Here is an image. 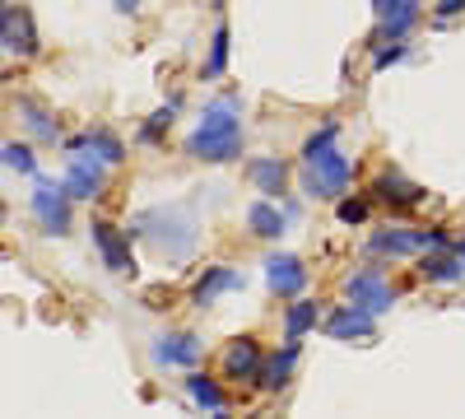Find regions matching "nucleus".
Masks as SVG:
<instances>
[{
  "label": "nucleus",
  "instance_id": "nucleus-1",
  "mask_svg": "<svg viewBox=\"0 0 465 419\" xmlns=\"http://www.w3.org/2000/svg\"><path fill=\"white\" fill-rule=\"evenodd\" d=\"M242 103L238 94H223L214 103H205L196 131L186 135V155L201 159V164H232L242 155Z\"/></svg>",
  "mask_w": 465,
  "mask_h": 419
},
{
  "label": "nucleus",
  "instance_id": "nucleus-2",
  "mask_svg": "<svg viewBox=\"0 0 465 419\" xmlns=\"http://www.w3.org/2000/svg\"><path fill=\"white\" fill-rule=\"evenodd\" d=\"M335 135H340V126L326 122L302 145V192L312 201H344V192L354 186V164L335 149Z\"/></svg>",
  "mask_w": 465,
  "mask_h": 419
},
{
  "label": "nucleus",
  "instance_id": "nucleus-3",
  "mask_svg": "<svg viewBox=\"0 0 465 419\" xmlns=\"http://www.w3.org/2000/svg\"><path fill=\"white\" fill-rule=\"evenodd\" d=\"M131 238H144L159 256L168 261H186L191 252H196V214H191L186 205H153V210H140L126 228Z\"/></svg>",
  "mask_w": 465,
  "mask_h": 419
},
{
  "label": "nucleus",
  "instance_id": "nucleus-4",
  "mask_svg": "<svg viewBox=\"0 0 465 419\" xmlns=\"http://www.w3.org/2000/svg\"><path fill=\"white\" fill-rule=\"evenodd\" d=\"M70 192H65V182H56V177H33V196H28V205H33V219H37V228H43L47 238H61L65 228H70Z\"/></svg>",
  "mask_w": 465,
  "mask_h": 419
},
{
  "label": "nucleus",
  "instance_id": "nucleus-5",
  "mask_svg": "<svg viewBox=\"0 0 465 419\" xmlns=\"http://www.w3.org/2000/svg\"><path fill=\"white\" fill-rule=\"evenodd\" d=\"M438 247H451V238L438 234V228H386V234L368 238L372 256H410V252H438Z\"/></svg>",
  "mask_w": 465,
  "mask_h": 419
},
{
  "label": "nucleus",
  "instance_id": "nucleus-6",
  "mask_svg": "<svg viewBox=\"0 0 465 419\" xmlns=\"http://www.w3.org/2000/svg\"><path fill=\"white\" fill-rule=\"evenodd\" d=\"M107 159H98V155H84V149H74V155L65 159V192L74 196V201H98L103 192H107Z\"/></svg>",
  "mask_w": 465,
  "mask_h": 419
},
{
  "label": "nucleus",
  "instance_id": "nucleus-7",
  "mask_svg": "<svg viewBox=\"0 0 465 419\" xmlns=\"http://www.w3.org/2000/svg\"><path fill=\"white\" fill-rule=\"evenodd\" d=\"M201 354H205V340L191 335V331H168L149 345V359L159 368H196Z\"/></svg>",
  "mask_w": 465,
  "mask_h": 419
},
{
  "label": "nucleus",
  "instance_id": "nucleus-8",
  "mask_svg": "<svg viewBox=\"0 0 465 419\" xmlns=\"http://www.w3.org/2000/svg\"><path fill=\"white\" fill-rule=\"evenodd\" d=\"M265 368V354L252 335H238V340H228V350L219 359V373L228 377V383H256Z\"/></svg>",
  "mask_w": 465,
  "mask_h": 419
},
{
  "label": "nucleus",
  "instance_id": "nucleus-9",
  "mask_svg": "<svg viewBox=\"0 0 465 419\" xmlns=\"http://www.w3.org/2000/svg\"><path fill=\"white\" fill-rule=\"evenodd\" d=\"M344 298L359 303V308H368V313H386V308L396 303V289L386 284L377 271H359V275L344 280Z\"/></svg>",
  "mask_w": 465,
  "mask_h": 419
},
{
  "label": "nucleus",
  "instance_id": "nucleus-10",
  "mask_svg": "<svg viewBox=\"0 0 465 419\" xmlns=\"http://www.w3.org/2000/svg\"><path fill=\"white\" fill-rule=\"evenodd\" d=\"M265 284L275 289L280 298H298L307 289V265L289 252H275V256H265Z\"/></svg>",
  "mask_w": 465,
  "mask_h": 419
},
{
  "label": "nucleus",
  "instance_id": "nucleus-11",
  "mask_svg": "<svg viewBox=\"0 0 465 419\" xmlns=\"http://www.w3.org/2000/svg\"><path fill=\"white\" fill-rule=\"evenodd\" d=\"M89 234H94V247H98V256H103L107 271H116V275L135 271V256H131V234H116L112 224H94Z\"/></svg>",
  "mask_w": 465,
  "mask_h": 419
},
{
  "label": "nucleus",
  "instance_id": "nucleus-12",
  "mask_svg": "<svg viewBox=\"0 0 465 419\" xmlns=\"http://www.w3.org/2000/svg\"><path fill=\"white\" fill-rule=\"evenodd\" d=\"M0 37H5V56H33V52H37L33 19H28V10H19V5L0 10Z\"/></svg>",
  "mask_w": 465,
  "mask_h": 419
},
{
  "label": "nucleus",
  "instance_id": "nucleus-13",
  "mask_svg": "<svg viewBox=\"0 0 465 419\" xmlns=\"http://www.w3.org/2000/svg\"><path fill=\"white\" fill-rule=\"evenodd\" d=\"M372 317H377V313L359 308V303H344V308H335V313L326 317V335H331V340H368V335L377 331Z\"/></svg>",
  "mask_w": 465,
  "mask_h": 419
},
{
  "label": "nucleus",
  "instance_id": "nucleus-14",
  "mask_svg": "<svg viewBox=\"0 0 465 419\" xmlns=\"http://www.w3.org/2000/svg\"><path fill=\"white\" fill-rule=\"evenodd\" d=\"M247 182L256 186L261 196L280 201V196L289 192V164H284V159H252V164H247Z\"/></svg>",
  "mask_w": 465,
  "mask_h": 419
},
{
  "label": "nucleus",
  "instance_id": "nucleus-15",
  "mask_svg": "<svg viewBox=\"0 0 465 419\" xmlns=\"http://www.w3.org/2000/svg\"><path fill=\"white\" fill-rule=\"evenodd\" d=\"M242 284H247L242 271H232V265H210V271L201 275V284L191 289V303H196V308H210L219 294H232V289H242Z\"/></svg>",
  "mask_w": 465,
  "mask_h": 419
},
{
  "label": "nucleus",
  "instance_id": "nucleus-16",
  "mask_svg": "<svg viewBox=\"0 0 465 419\" xmlns=\"http://www.w3.org/2000/svg\"><path fill=\"white\" fill-rule=\"evenodd\" d=\"M372 196L386 201V205L410 210V205H423V196H429V192H423V186H414V182H405V177L391 168V173H381V177L372 182Z\"/></svg>",
  "mask_w": 465,
  "mask_h": 419
},
{
  "label": "nucleus",
  "instance_id": "nucleus-17",
  "mask_svg": "<svg viewBox=\"0 0 465 419\" xmlns=\"http://www.w3.org/2000/svg\"><path fill=\"white\" fill-rule=\"evenodd\" d=\"M289 214H293V210H280L270 196H261L256 205H247V224H252L256 238H280V234H289Z\"/></svg>",
  "mask_w": 465,
  "mask_h": 419
},
{
  "label": "nucleus",
  "instance_id": "nucleus-18",
  "mask_svg": "<svg viewBox=\"0 0 465 419\" xmlns=\"http://www.w3.org/2000/svg\"><path fill=\"white\" fill-rule=\"evenodd\" d=\"M74 149H84V155H98V159H107L112 168L126 159V145L116 140L112 131H84V135H74V140H65V155H74Z\"/></svg>",
  "mask_w": 465,
  "mask_h": 419
},
{
  "label": "nucleus",
  "instance_id": "nucleus-19",
  "mask_svg": "<svg viewBox=\"0 0 465 419\" xmlns=\"http://www.w3.org/2000/svg\"><path fill=\"white\" fill-rule=\"evenodd\" d=\"M419 275L433 280V284H460V280H465V261H460L451 247H438L433 256L419 261Z\"/></svg>",
  "mask_w": 465,
  "mask_h": 419
},
{
  "label": "nucleus",
  "instance_id": "nucleus-20",
  "mask_svg": "<svg viewBox=\"0 0 465 419\" xmlns=\"http://www.w3.org/2000/svg\"><path fill=\"white\" fill-rule=\"evenodd\" d=\"M293 364H298V340H284V350L265 359V368H261V387H265V392H284Z\"/></svg>",
  "mask_w": 465,
  "mask_h": 419
},
{
  "label": "nucleus",
  "instance_id": "nucleus-21",
  "mask_svg": "<svg viewBox=\"0 0 465 419\" xmlns=\"http://www.w3.org/2000/svg\"><path fill=\"white\" fill-rule=\"evenodd\" d=\"M186 396L196 401L201 410H210V414H228V396H223V387L214 383V377H205V373H191V377H186Z\"/></svg>",
  "mask_w": 465,
  "mask_h": 419
},
{
  "label": "nucleus",
  "instance_id": "nucleus-22",
  "mask_svg": "<svg viewBox=\"0 0 465 419\" xmlns=\"http://www.w3.org/2000/svg\"><path fill=\"white\" fill-rule=\"evenodd\" d=\"M419 24V0H401V5L381 19V33H377V47L381 43H405V33Z\"/></svg>",
  "mask_w": 465,
  "mask_h": 419
},
{
  "label": "nucleus",
  "instance_id": "nucleus-23",
  "mask_svg": "<svg viewBox=\"0 0 465 419\" xmlns=\"http://www.w3.org/2000/svg\"><path fill=\"white\" fill-rule=\"evenodd\" d=\"M19 117H24V126H28L37 140H43V145H56V140H61V126H56V117H52L47 107H37L33 98H19Z\"/></svg>",
  "mask_w": 465,
  "mask_h": 419
},
{
  "label": "nucleus",
  "instance_id": "nucleus-24",
  "mask_svg": "<svg viewBox=\"0 0 465 419\" xmlns=\"http://www.w3.org/2000/svg\"><path fill=\"white\" fill-rule=\"evenodd\" d=\"M317 317H322V303H312V298L289 303V313H284V340H302L307 331L317 326Z\"/></svg>",
  "mask_w": 465,
  "mask_h": 419
},
{
  "label": "nucleus",
  "instance_id": "nucleus-25",
  "mask_svg": "<svg viewBox=\"0 0 465 419\" xmlns=\"http://www.w3.org/2000/svg\"><path fill=\"white\" fill-rule=\"evenodd\" d=\"M223 70H228V24L219 19V28L210 37V56H205V80H219Z\"/></svg>",
  "mask_w": 465,
  "mask_h": 419
},
{
  "label": "nucleus",
  "instance_id": "nucleus-26",
  "mask_svg": "<svg viewBox=\"0 0 465 419\" xmlns=\"http://www.w3.org/2000/svg\"><path fill=\"white\" fill-rule=\"evenodd\" d=\"M5 168H10V173H37L33 149H28V145H19V140H5Z\"/></svg>",
  "mask_w": 465,
  "mask_h": 419
},
{
  "label": "nucleus",
  "instance_id": "nucleus-27",
  "mask_svg": "<svg viewBox=\"0 0 465 419\" xmlns=\"http://www.w3.org/2000/svg\"><path fill=\"white\" fill-rule=\"evenodd\" d=\"M173 112H177V98H173L168 107H159V112H153V117L144 122V131H140V140H144V145H153V140H159V135H163V131L173 126Z\"/></svg>",
  "mask_w": 465,
  "mask_h": 419
},
{
  "label": "nucleus",
  "instance_id": "nucleus-28",
  "mask_svg": "<svg viewBox=\"0 0 465 419\" xmlns=\"http://www.w3.org/2000/svg\"><path fill=\"white\" fill-rule=\"evenodd\" d=\"M396 61H405V43H381L372 65H377V70H386V65H396Z\"/></svg>",
  "mask_w": 465,
  "mask_h": 419
},
{
  "label": "nucleus",
  "instance_id": "nucleus-29",
  "mask_svg": "<svg viewBox=\"0 0 465 419\" xmlns=\"http://www.w3.org/2000/svg\"><path fill=\"white\" fill-rule=\"evenodd\" d=\"M363 219H368L363 201H340V224H363Z\"/></svg>",
  "mask_w": 465,
  "mask_h": 419
},
{
  "label": "nucleus",
  "instance_id": "nucleus-30",
  "mask_svg": "<svg viewBox=\"0 0 465 419\" xmlns=\"http://www.w3.org/2000/svg\"><path fill=\"white\" fill-rule=\"evenodd\" d=\"M465 10V0H438V19H456Z\"/></svg>",
  "mask_w": 465,
  "mask_h": 419
},
{
  "label": "nucleus",
  "instance_id": "nucleus-31",
  "mask_svg": "<svg viewBox=\"0 0 465 419\" xmlns=\"http://www.w3.org/2000/svg\"><path fill=\"white\" fill-rule=\"evenodd\" d=\"M396 5H401V0H372V15H377V24H381L386 15H391Z\"/></svg>",
  "mask_w": 465,
  "mask_h": 419
},
{
  "label": "nucleus",
  "instance_id": "nucleus-32",
  "mask_svg": "<svg viewBox=\"0 0 465 419\" xmlns=\"http://www.w3.org/2000/svg\"><path fill=\"white\" fill-rule=\"evenodd\" d=\"M112 5L122 10V15H135V10H140V0H112Z\"/></svg>",
  "mask_w": 465,
  "mask_h": 419
},
{
  "label": "nucleus",
  "instance_id": "nucleus-33",
  "mask_svg": "<svg viewBox=\"0 0 465 419\" xmlns=\"http://www.w3.org/2000/svg\"><path fill=\"white\" fill-rule=\"evenodd\" d=\"M451 252H456V256L465 261V238H451Z\"/></svg>",
  "mask_w": 465,
  "mask_h": 419
}]
</instances>
